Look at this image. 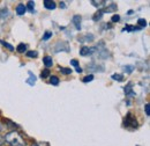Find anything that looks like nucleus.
<instances>
[{"label":"nucleus","mask_w":150,"mask_h":146,"mask_svg":"<svg viewBox=\"0 0 150 146\" xmlns=\"http://www.w3.org/2000/svg\"><path fill=\"white\" fill-rule=\"evenodd\" d=\"M125 93H126L127 95H129V94H134L133 91H132V88H131V84H129L127 87H125Z\"/></svg>","instance_id":"nucleus-22"},{"label":"nucleus","mask_w":150,"mask_h":146,"mask_svg":"<svg viewBox=\"0 0 150 146\" xmlns=\"http://www.w3.org/2000/svg\"><path fill=\"white\" fill-rule=\"evenodd\" d=\"M91 41V39H94V36L93 35H86L84 37H79V41L81 42V43H84V42H87V41Z\"/></svg>","instance_id":"nucleus-10"},{"label":"nucleus","mask_w":150,"mask_h":146,"mask_svg":"<svg viewBox=\"0 0 150 146\" xmlns=\"http://www.w3.org/2000/svg\"><path fill=\"white\" fill-rule=\"evenodd\" d=\"M91 4L94 5V6H96V7H103V6H105V1H91Z\"/></svg>","instance_id":"nucleus-14"},{"label":"nucleus","mask_w":150,"mask_h":146,"mask_svg":"<svg viewBox=\"0 0 150 146\" xmlns=\"http://www.w3.org/2000/svg\"><path fill=\"white\" fill-rule=\"evenodd\" d=\"M93 79H94V75H93V74H90V75H87V77L83 79V81H84V82H88V81H91Z\"/></svg>","instance_id":"nucleus-24"},{"label":"nucleus","mask_w":150,"mask_h":146,"mask_svg":"<svg viewBox=\"0 0 150 146\" xmlns=\"http://www.w3.org/2000/svg\"><path fill=\"white\" fill-rule=\"evenodd\" d=\"M137 23H139L141 27H146V26H147V21L143 20V19H139V20H137Z\"/></svg>","instance_id":"nucleus-20"},{"label":"nucleus","mask_w":150,"mask_h":146,"mask_svg":"<svg viewBox=\"0 0 150 146\" xmlns=\"http://www.w3.org/2000/svg\"><path fill=\"white\" fill-rule=\"evenodd\" d=\"M73 23H74L75 28L77 30H80L81 29V16L80 15H74L73 16Z\"/></svg>","instance_id":"nucleus-5"},{"label":"nucleus","mask_w":150,"mask_h":146,"mask_svg":"<svg viewBox=\"0 0 150 146\" xmlns=\"http://www.w3.org/2000/svg\"><path fill=\"white\" fill-rule=\"evenodd\" d=\"M0 42H1V44H2L4 47H6L9 51H13V50H14V47H13V45H11L9 43H7V42H5V41H0Z\"/></svg>","instance_id":"nucleus-13"},{"label":"nucleus","mask_w":150,"mask_h":146,"mask_svg":"<svg viewBox=\"0 0 150 146\" xmlns=\"http://www.w3.org/2000/svg\"><path fill=\"white\" fill-rule=\"evenodd\" d=\"M51 36H52V33H50V31H46V34L43 36V39H44V41H47V39H49V38H50Z\"/></svg>","instance_id":"nucleus-25"},{"label":"nucleus","mask_w":150,"mask_h":146,"mask_svg":"<svg viewBox=\"0 0 150 146\" xmlns=\"http://www.w3.org/2000/svg\"><path fill=\"white\" fill-rule=\"evenodd\" d=\"M27 56H28V57H31V58H36L38 56V52L37 51H28V52H27Z\"/></svg>","instance_id":"nucleus-17"},{"label":"nucleus","mask_w":150,"mask_h":146,"mask_svg":"<svg viewBox=\"0 0 150 146\" xmlns=\"http://www.w3.org/2000/svg\"><path fill=\"white\" fill-rule=\"evenodd\" d=\"M111 20H112V22H118V21L120 20V16H119V15H113Z\"/></svg>","instance_id":"nucleus-27"},{"label":"nucleus","mask_w":150,"mask_h":146,"mask_svg":"<svg viewBox=\"0 0 150 146\" xmlns=\"http://www.w3.org/2000/svg\"><path fill=\"white\" fill-rule=\"evenodd\" d=\"M4 139L11 146H25V143H24L23 138L15 131H12V132L7 133Z\"/></svg>","instance_id":"nucleus-1"},{"label":"nucleus","mask_w":150,"mask_h":146,"mask_svg":"<svg viewBox=\"0 0 150 146\" xmlns=\"http://www.w3.org/2000/svg\"><path fill=\"white\" fill-rule=\"evenodd\" d=\"M96 50V48H89V47H83L80 50V55L81 56H90L93 55Z\"/></svg>","instance_id":"nucleus-3"},{"label":"nucleus","mask_w":150,"mask_h":146,"mask_svg":"<svg viewBox=\"0 0 150 146\" xmlns=\"http://www.w3.org/2000/svg\"><path fill=\"white\" fill-rule=\"evenodd\" d=\"M124 125L125 127H132V128H136L137 127V122H136V120H135V117L132 115L131 112H128L127 114V116H126V118H125V122H124Z\"/></svg>","instance_id":"nucleus-2"},{"label":"nucleus","mask_w":150,"mask_h":146,"mask_svg":"<svg viewBox=\"0 0 150 146\" xmlns=\"http://www.w3.org/2000/svg\"><path fill=\"white\" fill-rule=\"evenodd\" d=\"M60 71L64 73V74H71V73H72V70H69V69H65V67H60Z\"/></svg>","instance_id":"nucleus-23"},{"label":"nucleus","mask_w":150,"mask_h":146,"mask_svg":"<svg viewBox=\"0 0 150 146\" xmlns=\"http://www.w3.org/2000/svg\"><path fill=\"white\" fill-rule=\"evenodd\" d=\"M34 7H35V2L34 1H29L28 2V9H29V12H34Z\"/></svg>","instance_id":"nucleus-16"},{"label":"nucleus","mask_w":150,"mask_h":146,"mask_svg":"<svg viewBox=\"0 0 150 146\" xmlns=\"http://www.w3.org/2000/svg\"><path fill=\"white\" fill-rule=\"evenodd\" d=\"M103 13H104L103 11H99L98 13H96V15H95V16H94V20H95V21H97V20H99V19L102 18V15H103Z\"/></svg>","instance_id":"nucleus-21"},{"label":"nucleus","mask_w":150,"mask_h":146,"mask_svg":"<svg viewBox=\"0 0 150 146\" xmlns=\"http://www.w3.org/2000/svg\"><path fill=\"white\" fill-rule=\"evenodd\" d=\"M136 29H139V28H135V27H132V26H126V30H128V31H133V30H136Z\"/></svg>","instance_id":"nucleus-26"},{"label":"nucleus","mask_w":150,"mask_h":146,"mask_svg":"<svg viewBox=\"0 0 150 146\" xmlns=\"http://www.w3.org/2000/svg\"><path fill=\"white\" fill-rule=\"evenodd\" d=\"M49 75H50V71H49V70H44L43 72L40 73V77H42L43 79H45V78H47Z\"/></svg>","instance_id":"nucleus-18"},{"label":"nucleus","mask_w":150,"mask_h":146,"mask_svg":"<svg viewBox=\"0 0 150 146\" xmlns=\"http://www.w3.org/2000/svg\"><path fill=\"white\" fill-rule=\"evenodd\" d=\"M16 51L20 52V54H23L24 51H27V47H25V44L20 43L19 45H18V48H16Z\"/></svg>","instance_id":"nucleus-9"},{"label":"nucleus","mask_w":150,"mask_h":146,"mask_svg":"<svg viewBox=\"0 0 150 146\" xmlns=\"http://www.w3.org/2000/svg\"><path fill=\"white\" fill-rule=\"evenodd\" d=\"M43 63H44V65H45L46 67H51V66L53 65V60H52V58H51L50 56H45V57L43 58Z\"/></svg>","instance_id":"nucleus-7"},{"label":"nucleus","mask_w":150,"mask_h":146,"mask_svg":"<svg viewBox=\"0 0 150 146\" xmlns=\"http://www.w3.org/2000/svg\"><path fill=\"white\" fill-rule=\"evenodd\" d=\"M44 7L47 9H54L56 8V2L52 0H44Z\"/></svg>","instance_id":"nucleus-4"},{"label":"nucleus","mask_w":150,"mask_h":146,"mask_svg":"<svg viewBox=\"0 0 150 146\" xmlns=\"http://www.w3.org/2000/svg\"><path fill=\"white\" fill-rule=\"evenodd\" d=\"M124 69H125V71L127 70V73H131L132 72V69H133V67H132V66H125Z\"/></svg>","instance_id":"nucleus-29"},{"label":"nucleus","mask_w":150,"mask_h":146,"mask_svg":"<svg viewBox=\"0 0 150 146\" xmlns=\"http://www.w3.org/2000/svg\"><path fill=\"white\" fill-rule=\"evenodd\" d=\"M31 146H38V145H37V144H33Z\"/></svg>","instance_id":"nucleus-32"},{"label":"nucleus","mask_w":150,"mask_h":146,"mask_svg":"<svg viewBox=\"0 0 150 146\" xmlns=\"http://www.w3.org/2000/svg\"><path fill=\"white\" fill-rule=\"evenodd\" d=\"M71 64L73 65L75 67V70H76V72L81 73L82 72V70H81V67H79V63H77V60H75V59H72L71 60Z\"/></svg>","instance_id":"nucleus-11"},{"label":"nucleus","mask_w":150,"mask_h":146,"mask_svg":"<svg viewBox=\"0 0 150 146\" xmlns=\"http://www.w3.org/2000/svg\"><path fill=\"white\" fill-rule=\"evenodd\" d=\"M50 82H51L52 85H54V86H57V85L59 84V79H58L57 77H52V78H51V80H50Z\"/></svg>","instance_id":"nucleus-19"},{"label":"nucleus","mask_w":150,"mask_h":146,"mask_svg":"<svg viewBox=\"0 0 150 146\" xmlns=\"http://www.w3.org/2000/svg\"><path fill=\"white\" fill-rule=\"evenodd\" d=\"M60 7H62V8H65V2H60Z\"/></svg>","instance_id":"nucleus-31"},{"label":"nucleus","mask_w":150,"mask_h":146,"mask_svg":"<svg viewBox=\"0 0 150 146\" xmlns=\"http://www.w3.org/2000/svg\"><path fill=\"white\" fill-rule=\"evenodd\" d=\"M0 129H1V127H0Z\"/></svg>","instance_id":"nucleus-33"},{"label":"nucleus","mask_w":150,"mask_h":146,"mask_svg":"<svg viewBox=\"0 0 150 146\" xmlns=\"http://www.w3.org/2000/svg\"><path fill=\"white\" fill-rule=\"evenodd\" d=\"M16 14L18 15H23L24 13H25V11H27V8H25V6L23 5V4H19L18 6H16Z\"/></svg>","instance_id":"nucleus-6"},{"label":"nucleus","mask_w":150,"mask_h":146,"mask_svg":"<svg viewBox=\"0 0 150 146\" xmlns=\"http://www.w3.org/2000/svg\"><path fill=\"white\" fill-rule=\"evenodd\" d=\"M29 75H30V80H28L27 82H28V84H30V85L33 86V85H35V82H36V77H35V75H33V73L31 72H29Z\"/></svg>","instance_id":"nucleus-12"},{"label":"nucleus","mask_w":150,"mask_h":146,"mask_svg":"<svg viewBox=\"0 0 150 146\" xmlns=\"http://www.w3.org/2000/svg\"><path fill=\"white\" fill-rule=\"evenodd\" d=\"M122 75L121 74H113L112 75V79L113 80H117V81H122Z\"/></svg>","instance_id":"nucleus-15"},{"label":"nucleus","mask_w":150,"mask_h":146,"mask_svg":"<svg viewBox=\"0 0 150 146\" xmlns=\"http://www.w3.org/2000/svg\"><path fill=\"white\" fill-rule=\"evenodd\" d=\"M4 142H5V139H4V137H1V136H0V146L2 145V144H4Z\"/></svg>","instance_id":"nucleus-30"},{"label":"nucleus","mask_w":150,"mask_h":146,"mask_svg":"<svg viewBox=\"0 0 150 146\" xmlns=\"http://www.w3.org/2000/svg\"><path fill=\"white\" fill-rule=\"evenodd\" d=\"M150 106L149 104H146V114H147V116H149L150 115Z\"/></svg>","instance_id":"nucleus-28"},{"label":"nucleus","mask_w":150,"mask_h":146,"mask_svg":"<svg viewBox=\"0 0 150 146\" xmlns=\"http://www.w3.org/2000/svg\"><path fill=\"white\" fill-rule=\"evenodd\" d=\"M88 69H94L93 71H100V72H103L104 71V66H99V65H96V64H90V65H88Z\"/></svg>","instance_id":"nucleus-8"}]
</instances>
